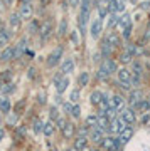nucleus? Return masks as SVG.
<instances>
[{
    "instance_id": "obj_37",
    "label": "nucleus",
    "mask_w": 150,
    "mask_h": 151,
    "mask_svg": "<svg viewBox=\"0 0 150 151\" xmlns=\"http://www.w3.org/2000/svg\"><path fill=\"white\" fill-rule=\"evenodd\" d=\"M98 118H100L98 114H90V116L86 118V126H90V128H95V126L98 124Z\"/></svg>"
},
{
    "instance_id": "obj_61",
    "label": "nucleus",
    "mask_w": 150,
    "mask_h": 151,
    "mask_svg": "<svg viewBox=\"0 0 150 151\" xmlns=\"http://www.w3.org/2000/svg\"><path fill=\"white\" fill-rule=\"evenodd\" d=\"M95 151H98V150H95Z\"/></svg>"
},
{
    "instance_id": "obj_34",
    "label": "nucleus",
    "mask_w": 150,
    "mask_h": 151,
    "mask_svg": "<svg viewBox=\"0 0 150 151\" xmlns=\"http://www.w3.org/2000/svg\"><path fill=\"white\" fill-rule=\"evenodd\" d=\"M118 20H120V17H118V14H110V17H108V24L106 27L111 30L115 25H118Z\"/></svg>"
},
{
    "instance_id": "obj_42",
    "label": "nucleus",
    "mask_w": 150,
    "mask_h": 151,
    "mask_svg": "<svg viewBox=\"0 0 150 151\" xmlns=\"http://www.w3.org/2000/svg\"><path fill=\"white\" fill-rule=\"evenodd\" d=\"M42 131H44V123L39 119V121H36V123H34V133H36V134H39V133H42Z\"/></svg>"
},
{
    "instance_id": "obj_21",
    "label": "nucleus",
    "mask_w": 150,
    "mask_h": 151,
    "mask_svg": "<svg viewBox=\"0 0 150 151\" xmlns=\"http://www.w3.org/2000/svg\"><path fill=\"white\" fill-rule=\"evenodd\" d=\"M68 86H69V77L64 74L61 79H59L58 84H56V91H58V94H64L66 89H68Z\"/></svg>"
},
{
    "instance_id": "obj_63",
    "label": "nucleus",
    "mask_w": 150,
    "mask_h": 151,
    "mask_svg": "<svg viewBox=\"0 0 150 151\" xmlns=\"http://www.w3.org/2000/svg\"><path fill=\"white\" fill-rule=\"evenodd\" d=\"M149 99H150V97H149Z\"/></svg>"
},
{
    "instance_id": "obj_62",
    "label": "nucleus",
    "mask_w": 150,
    "mask_h": 151,
    "mask_svg": "<svg viewBox=\"0 0 150 151\" xmlns=\"http://www.w3.org/2000/svg\"><path fill=\"white\" fill-rule=\"evenodd\" d=\"M0 2H2V0H0Z\"/></svg>"
},
{
    "instance_id": "obj_57",
    "label": "nucleus",
    "mask_w": 150,
    "mask_h": 151,
    "mask_svg": "<svg viewBox=\"0 0 150 151\" xmlns=\"http://www.w3.org/2000/svg\"><path fill=\"white\" fill-rule=\"evenodd\" d=\"M27 2H32V0H20V4H27Z\"/></svg>"
},
{
    "instance_id": "obj_24",
    "label": "nucleus",
    "mask_w": 150,
    "mask_h": 151,
    "mask_svg": "<svg viewBox=\"0 0 150 151\" xmlns=\"http://www.w3.org/2000/svg\"><path fill=\"white\" fill-rule=\"evenodd\" d=\"M98 116H100V114H98ZM110 123H111V119L110 118H106V116H105V114H101V116H100V118H98V128H100V129H103V131H110Z\"/></svg>"
},
{
    "instance_id": "obj_60",
    "label": "nucleus",
    "mask_w": 150,
    "mask_h": 151,
    "mask_svg": "<svg viewBox=\"0 0 150 151\" xmlns=\"http://www.w3.org/2000/svg\"><path fill=\"white\" fill-rule=\"evenodd\" d=\"M0 27H2V19H0Z\"/></svg>"
},
{
    "instance_id": "obj_55",
    "label": "nucleus",
    "mask_w": 150,
    "mask_h": 151,
    "mask_svg": "<svg viewBox=\"0 0 150 151\" xmlns=\"http://www.w3.org/2000/svg\"><path fill=\"white\" fill-rule=\"evenodd\" d=\"M4 136H5V129H2V128H0V141L4 139Z\"/></svg>"
},
{
    "instance_id": "obj_38",
    "label": "nucleus",
    "mask_w": 150,
    "mask_h": 151,
    "mask_svg": "<svg viewBox=\"0 0 150 151\" xmlns=\"http://www.w3.org/2000/svg\"><path fill=\"white\" fill-rule=\"evenodd\" d=\"M69 99H71V103H78L81 99V87H78V89H74V91H71V94H69Z\"/></svg>"
},
{
    "instance_id": "obj_51",
    "label": "nucleus",
    "mask_w": 150,
    "mask_h": 151,
    "mask_svg": "<svg viewBox=\"0 0 150 151\" xmlns=\"http://www.w3.org/2000/svg\"><path fill=\"white\" fill-rule=\"evenodd\" d=\"M140 9H143V10L150 9V2H142V4H140Z\"/></svg>"
},
{
    "instance_id": "obj_4",
    "label": "nucleus",
    "mask_w": 150,
    "mask_h": 151,
    "mask_svg": "<svg viewBox=\"0 0 150 151\" xmlns=\"http://www.w3.org/2000/svg\"><path fill=\"white\" fill-rule=\"evenodd\" d=\"M127 126H128V123H127L122 116H117V118L111 119V123H110V131H108V133H110V134H120Z\"/></svg>"
},
{
    "instance_id": "obj_19",
    "label": "nucleus",
    "mask_w": 150,
    "mask_h": 151,
    "mask_svg": "<svg viewBox=\"0 0 150 151\" xmlns=\"http://www.w3.org/2000/svg\"><path fill=\"white\" fill-rule=\"evenodd\" d=\"M76 64H74V59L73 57H66V59H63V62H61V72L63 74H71L73 70H74Z\"/></svg>"
},
{
    "instance_id": "obj_1",
    "label": "nucleus",
    "mask_w": 150,
    "mask_h": 151,
    "mask_svg": "<svg viewBox=\"0 0 150 151\" xmlns=\"http://www.w3.org/2000/svg\"><path fill=\"white\" fill-rule=\"evenodd\" d=\"M90 17H91V5L81 4L79 5V14H78V27H79L81 34L86 32L88 24H90Z\"/></svg>"
},
{
    "instance_id": "obj_41",
    "label": "nucleus",
    "mask_w": 150,
    "mask_h": 151,
    "mask_svg": "<svg viewBox=\"0 0 150 151\" xmlns=\"http://www.w3.org/2000/svg\"><path fill=\"white\" fill-rule=\"evenodd\" d=\"M105 116H106V118H110V119H113V118H117V116H118V111L115 108H111V106H110V108L105 111Z\"/></svg>"
},
{
    "instance_id": "obj_45",
    "label": "nucleus",
    "mask_w": 150,
    "mask_h": 151,
    "mask_svg": "<svg viewBox=\"0 0 150 151\" xmlns=\"http://www.w3.org/2000/svg\"><path fill=\"white\" fill-rule=\"evenodd\" d=\"M0 91L4 92V94H12V92L15 91V86L14 84H7V87H0Z\"/></svg>"
},
{
    "instance_id": "obj_39",
    "label": "nucleus",
    "mask_w": 150,
    "mask_h": 151,
    "mask_svg": "<svg viewBox=\"0 0 150 151\" xmlns=\"http://www.w3.org/2000/svg\"><path fill=\"white\" fill-rule=\"evenodd\" d=\"M17 121H19V114L17 113H9V116H7V124H9V126H15Z\"/></svg>"
},
{
    "instance_id": "obj_59",
    "label": "nucleus",
    "mask_w": 150,
    "mask_h": 151,
    "mask_svg": "<svg viewBox=\"0 0 150 151\" xmlns=\"http://www.w3.org/2000/svg\"><path fill=\"white\" fill-rule=\"evenodd\" d=\"M51 151H58V150H56V148H52V150H51Z\"/></svg>"
},
{
    "instance_id": "obj_17",
    "label": "nucleus",
    "mask_w": 150,
    "mask_h": 151,
    "mask_svg": "<svg viewBox=\"0 0 150 151\" xmlns=\"http://www.w3.org/2000/svg\"><path fill=\"white\" fill-rule=\"evenodd\" d=\"M133 134H135V129H133V126L132 124H128L127 128H125L120 134H117L118 138H120V141H122V145H127L132 138H133Z\"/></svg>"
},
{
    "instance_id": "obj_36",
    "label": "nucleus",
    "mask_w": 150,
    "mask_h": 151,
    "mask_svg": "<svg viewBox=\"0 0 150 151\" xmlns=\"http://www.w3.org/2000/svg\"><path fill=\"white\" fill-rule=\"evenodd\" d=\"M54 129H56V124H54L52 121H49V123L44 124V131H42V133H44L46 136H52Z\"/></svg>"
},
{
    "instance_id": "obj_9",
    "label": "nucleus",
    "mask_w": 150,
    "mask_h": 151,
    "mask_svg": "<svg viewBox=\"0 0 150 151\" xmlns=\"http://www.w3.org/2000/svg\"><path fill=\"white\" fill-rule=\"evenodd\" d=\"M101 32H103V19L98 17L90 24V35H91V39H98L101 35Z\"/></svg>"
},
{
    "instance_id": "obj_3",
    "label": "nucleus",
    "mask_w": 150,
    "mask_h": 151,
    "mask_svg": "<svg viewBox=\"0 0 150 151\" xmlns=\"http://www.w3.org/2000/svg\"><path fill=\"white\" fill-rule=\"evenodd\" d=\"M52 32H54L52 20L47 19V20H44L42 24H41V29H39V39H41L42 42H47L49 39H51V35H52Z\"/></svg>"
},
{
    "instance_id": "obj_53",
    "label": "nucleus",
    "mask_w": 150,
    "mask_h": 151,
    "mask_svg": "<svg viewBox=\"0 0 150 151\" xmlns=\"http://www.w3.org/2000/svg\"><path fill=\"white\" fill-rule=\"evenodd\" d=\"M108 2H110V0H96L98 5H108Z\"/></svg>"
},
{
    "instance_id": "obj_11",
    "label": "nucleus",
    "mask_w": 150,
    "mask_h": 151,
    "mask_svg": "<svg viewBox=\"0 0 150 151\" xmlns=\"http://www.w3.org/2000/svg\"><path fill=\"white\" fill-rule=\"evenodd\" d=\"M15 59V45H7L0 52V60L2 62H10Z\"/></svg>"
},
{
    "instance_id": "obj_47",
    "label": "nucleus",
    "mask_w": 150,
    "mask_h": 151,
    "mask_svg": "<svg viewBox=\"0 0 150 151\" xmlns=\"http://www.w3.org/2000/svg\"><path fill=\"white\" fill-rule=\"evenodd\" d=\"M49 116H51V121H56V119L59 118V116H58V109H56V108H51V113H49Z\"/></svg>"
},
{
    "instance_id": "obj_6",
    "label": "nucleus",
    "mask_w": 150,
    "mask_h": 151,
    "mask_svg": "<svg viewBox=\"0 0 150 151\" xmlns=\"http://www.w3.org/2000/svg\"><path fill=\"white\" fill-rule=\"evenodd\" d=\"M17 14L20 15L22 20H32V15H34V7H32V2H27V4H20Z\"/></svg>"
},
{
    "instance_id": "obj_35",
    "label": "nucleus",
    "mask_w": 150,
    "mask_h": 151,
    "mask_svg": "<svg viewBox=\"0 0 150 151\" xmlns=\"http://www.w3.org/2000/svg\"><path fill=\"white\" fill-rule=\"evenodd\" d=\"M66 30H68V19H61L59 27H58V35L59 37H63V35L66 34Z\"/></svg>"
},
{
    "instance_id": "obj_14",
    "label": "nucleus",
    "mask_w": 150,
    "mask_h": 151,
    "mask_svg": "<svg viewBox=\"0 0 150 151\" xmlns=\"http://www.w3.org/2000/svg\"><path fill=\"white\" fill-rule=\"evenodd\" d=\"M7 25L14 30V32H17L19 29H20V25H22V19H20V15L19 14H10L9 15V19H7Z\"/></svg>"
},
{
    "instance_id": "obj_12",
    "label": "nucleus",
    "mask_w": 150,
    "mask_h": 151,
    "mask_svg": "<svg viewBox=\"0 0 150 151\" xmlns=\"http://www.w3.org/2000/svg\"><path fill=\"white\" fill-rule=\"evenodd\" d=\"M27 47H29V39L22 37L20 40L15 44V59H20L22 55L27 54Z\"/></svg>"
},
{
    "instance_id": "obj_30",
    "label": "nucleus",
    "mask_w": 150,
    "mask_h": 151,
    "mask_svg": "<svg viewBox=\"0 0 150 151\" xmlns=\"http://www.w3.org/2000/svg\"><path fill=\"white\" fill-rule=\"evenodd\" d=\"M103 96H105V94H103L101 91H93L91 94H90V103H91L93 106H98L100 101L103 99Z\"/></svg>"
},
{
    "instance_id": "obj_15",
    "label": "nucleus",
    "mask_w": 150,
    "mask_h": 151,
    "mask_svg": "<svg viewBox=\"0 0 150 151\" xmlns=\"http://www.w3.org/2000/svg\"><path fill=\"white\" fill-rule=\"evenodd\" d=\"M135 111H137V109L132 108V106H130V108H123V111L120 113V116H122L128 124H133L135 121H137V113H135Z\"/></svg>"
},
{
    "instance_id": "obj_32",
    "label": "nucleus",
    "mask_w": 150,
    "mask_h": 151,
    "mask_svg": "<svg viewBox=\"0 0 150 151\" xmlns=\"http://www.w3.org/2000/svg\"><path fill=\"white\" fill-rule=\"evenodd\" d=\"M103 62H105V65H106V69L110 70V74H117L118 72V65H117V62H115L113 59L108 57V59H105Z\"/></svg>"
},
{
    "instance_id": "obj_23",
    "label": "nucleus",
    "mask_w": 150,
    "mask_h": 151,
    "mask_svg": "<svg viewBox=\"0 0 150 151\" xmlns=\"http://www.w3.org/2000/svg\"><path fill=\"white\" fill-rule=\"evenodd\" d=\"M105 40H108L115 49L120 47V44H122V40H120V34H117V32H108L106 37H105Z\"/></svg>"
},
{
    "instance_id": "obj_13",
    "label": "nucleus",
    "mask_w": 150,
    "mask_h": 151,
    "mask_svg": "<svg viewBox=\"0 0 150 151\" xmlns=\"http://www.w3.org/2000/svg\"><path fill=\"white\" fill-rule=\"evenodd\" d=\"M90 139H91L95 145H100V143L105 139V131L100 129L98 126H95V128H90Z\"/></svg>"
},
{
    "instance_id": "obj_33",
    "label": "nucleus",
    "mask_w": 150,
    "mask_h": 151,
    "mask_svg": "<svg viewBox=\"0 0 150 151\" xmlns=\"http://www.w3.org/2000/svg\"><path fill=\"white\" fill-rule=\"evenodd\" d=\"M118 59H120V62H122V64H130V62H133L135 57L130 54L128 50H123V52L120 54V57H118Z\"/></svg>"
},
{
    "instance_id": "obj_50",
    "label": "nucleus",
    "mask_w": 150,
    "mask_h": 151,
    "mask_svg": "<svg viewBox=\"0 0 150 151\" xmlns=\"http://www.w3.org/2000/svg\"><path fill=\"white\" fill-rule=\"evenodd\" d=\"M63 76H64V74H63V72L59 70L58 74H56V76H54V77H52V84H54V86H56V84H58V82H59V79H61Z\"/></svg>"
},
{
    "instance_id": "obj_5",
    "label": "nucleus",
    "mask_w": 150,
    "mask_h": 151,
    "mask_svg": "<svg viewBox=\"0 0 150 151\" xmlns=\"http://www.w3.org/2000/svg\"><path fill=\"white\" fill-rule=\"evenodd\" d=\"M142 76H143V65L138 60H133L132 62V84L133 86H137L142 81Z\"/></svg>"
},
{
    "instance_id": "obj_54",
    "label": "nucleus",
    "mask_w": 150,
    "mask_h": 151,
    "mask_svg": "<svg viewBox=\"0 0 150 151\" xmlns=\"http://www.w3.org/2000/svg\"><path fill=\"white\" fill-rule=\"evenodd\" d=\"M51 2H52V0H41V5H42V7H47Z\"/></svg>"
},
{
    "instance_id": "obj_20",
    "label": "nucleus",
    "mask_w": 150,
    "mask_h": 151,
    "mask_svg": "<svg viewBox=\"0 0 150 151\" xmlns=\"http://www.w3.org/2000/svg\"><path fill=\"white\" fill-rule=\"evenodd\" d=\"M113 50H115V47H113L111 44L108 42V40H105V39H103L101 45H100V52H101L103 59H108V57H111Z\"/></svg>"
},
{
    "instance_id": "obj_43",
    "label": "nucleus",
    "mask_w": 150,
    "mask_h": 151,
    "mask_svg": "<svg viewBox=\"0 0 150 151\" xmlns=\"http://www.w3.org/2000/svg\"><path fill=\"white\" fill-rule=\"evenodd\" d=\"M39 29H41V25H39L36 20L31 22V25H29V32L31 34H39Z\"/></svg>"
},
{
    "instance_id": "obj_40",
    "label": "nucleus",
    "mask_w": 150,
    "mask_h": 151,
    "mask_svg": "<svg viewBox=\"0 0 150 151\" xmlns=\"http://www.w3.org/2000/svg\"><path fill=\"white\" fill-rule=\"evenodd\" d=\"M132 30H133V24H130V25H127V27L123 29V32H122V37H123L125 40H128V39L132 37Z\"/></svg>"
},
{
    "instance_id": "obj_10",
    "label": "nucleus",
    "mask_w": 150,
    "mask_h": 151,
    "mask_svg": "<svg viewBox=\"0 0 150 151\" xmlns=\"http://www.w3.org/2000/svg\"><path fill=\"white\" fill-rule=\"evenodd\" d=\"M125 104H127V99H125L122 94H115V96L110 97V106H111V108H115L118 113H122V111H123Z\"/></svg>"
},
{
    "instance_id": "obj_48",
    "label": "nucleus",
    "mask_w": 150,
    "mask_h": 151,
    "mask_svg": "<svg viewBox=\"0 0 150 151\" xmlns=\"http://www.w3.org/2000/svg\"><path fill=\"white\" fill-rule=\"evenodd\" d=\"M81 2H83V0H68V4H69L73 9H78V7L81 5Z\"/></svg>"
},
{
    "instance_id": "obj_8",
    "label": "nucleus",
    "mask_w": 150,
    "mask_h": 151,
    "mask_svg": "<svg viewBox=\"0 0 150 151\" xmlns=\"http://www.w3.org/2000/svg\"><path fill=\"white\" fill-rule=\"evenodd\" d=\"M12 35H14V30H12L9 25H7V27H4V25L0 27V49L7 47V45L10 44Z\"/></svg>"
},
{
    "instance_id": "obj_2",
    "label": "nucleus",
    "mask_w": 150,
    "mask_h": 151,
    "mask_svg": "<svg viewBox=\"0 0 150 151\" xmlns=\"http://www.w3.org/2000/svg\"><path fill=\"white\" fill-rule=\"evenodd\" d=\"M63 54H64V47H63V45H58V47L47 55V65L49 67H56L58 64H61V62H63Z\"/></svg>"
},
{
    "instance_id": "obj_28",
    "label": "nucleus",
    "mask_w": 150,
    "mask_h": 151,
    "mask_svg": "<svg viewBox=\"0 0 150 151\" xmlns=\"http://www.w3.org/2000/svg\"><path fill=\"white\" fill-rule=\"evenodd\" d=\"M74 131H76V126L73 123H66V126L63 128V134H64V138H68V139H71L73 136H74Z\"/></svg>"
},
{
    "instance_id": "obj_25",
    "label": "nucleus",
    "mask_w": 150,
    "mask_h": 151,
    "mask_svg": "<svg viewBox=\"0 0 150 151\" xmlns=\"http://www.w3.org/2000/svg\"><path fill=\"white\" fill-rule=\"evenodd\" d=\"M10 109H12L10 99H9V97H2V99H0V113L2 114H9L10 113Z\"/></svg>"
},
{
    "instance_id": "obj_52",
    "label": "nucleus",
    "mask_w": 150,
    "mask_h": 151,
    "mask_svg": "<svg viewBox=\"0 0 150 151\" xmlns=\"http://www.w3.org/2000/svg\"><path fill=\"white\" fill-rule=\"evenodd\" d=\"M2 2H4V5H5V7H12L15 0H2Z\"/></svg>"
},
{
    "instance_id": "obj_49",
    "label": "nucleus",
    "mask_w": 150,
    "mask_h": 151,
    "mask_svg": "<svg viewBox=\"0 0 150 151\" xmlns=\"http://www.w3.org/2000/svg\"><path fill=\"white\" fill-rule=\"evenodd\" d=\"M66 123H68V121H64L63 118H58V119H56V124H58V128H59V129H63V128L66 126Z\"/></svg>"
},
{
    "instance_id": "obj_18",
    "label": "nucleus",
    "mask_w": 150,
    "mask_h": 151,
    "mask_svg": "<svg viewBox=\"0 0 150 151\" xmlns=\"http://www.w3.org/2000/svg\"><path fill=\"white\" fill-rule=\"evenodd\" d=\"M118 82H125V84H132V70H128L127 67H120L117 72Z\"/></svg>"
},
{
    "instance_id": "obj_44",
    "label": "nucleus",
    "mask_w": 150,
    "mask_h": 151,
    "mask_svg": "<svg viewBox=\"0 0 150 151\" xmlns=\"http://www.w3.org/2000/svg\"><path fill=\"white\" fill-rule=\"evenodd\" d=\"M73 108H74V103H63V111H64L66 114L73 113Z\"/></svg>"
},
{
    "instance_id": "obj_31",
    "label": "nucleus",
    "mask_w": 150,
    "mask_h": 151,
    "mask_svg": "<svg viewBox=\"0 0 150 151\" xmlns=\"http://www.w3.org/2000/svg\"><path fill=\"white\" fill-rule=\"evenodd\" d=\"M130 24H132V15L130 14H123L120 17V20H118V29H125Z\"/></svg>"
},
{
    "instance_id": "obj_58",
    "label": "nucleus",
    "mask_w": 150,
    "mask_h": 151,
    "mask_svg": "<svg viewBox=\"0 0 150 151\" xmlns=\"http://www.w3.org/2000/svg\"><path fill=\"white\" fill-rule=\"evenodd\" d=\"M68 151H79V150H76L74 146H73V148H71V150H68Z\"/></svg>"
},
{
    "instance_id": "obj_22",
    "label": "nucleus",
    "mask_w": 150,
    "mask_h": 151,
    "mask_svg": "<svg viewBox=\"0 0 150 151\" xmlns=\"http://www.w3.org/2000/svg\"><path fill=\"white\" fill-rule=\"evenodd\" d=\"M73 146H74L76 150H79V151H84L86 148H88V138L83 134H79L78 138L74 139V143H73Z\"/></svg>"
},
{
    "instance_id": "obj_16",
    "label": "nucleus",
    "mask_w": 150,
    "mask_h": 151,
    "mask_svg": "<svg viewBox=\"0 0 150 151\" xmlns=\"http://www.w3.org/2000/svg\"><path fill=\"white\" fill-rule=\"evenodd\" d=\"M108 10H110V14L125 12V0H110L108 2Z\"/></svg>"
},
{
    "instance_id": "obj_46",
    "label": "nucleus",
    "mask_w": 150,
    "mask_h": 151,
    "mask_svg": "<svg viewBox=\"0 0 150 151\" xmlns=\"http://www.w3.org/2000/svg\"><path fill=\"white\" fill-rule=\"evenodd\" d=\"M71 116H73L74 119H79V116H81V106L74 104V108H73V113H71Z\"/></svg>"
},
{
    "instance_id": "obj_7",
    "label": "nucleus",
    "mask_w": 150,
    "mask_h": 151,
    "mask_svg": "<svg viewBox=\"0 0 150 151\" xmlns=\"http://www.w3.org/2000/svg\"><path fill=\"white\" fill-rule=\"evenodd\" d=\"M143 99H145V92L142 91V89H132L127 101H128V104L132 106V108H135V106H137L138 103H142Z\"/></svg>"
},
{
    "instance_id": "obj_27",
    "label": "nucleus",
    "mask_w": 150,
    "mask_h": 151,
    "mask_svg": "<svg viewBox=\"0 0 150 151\" xmlns=\"http://www.w3.org/2000/svg\"><path fill=\"white\" fill-rule=\"evenodd\" d=\"M88 84H90V72L83 70V72H79V76H78V86L86 87Z\"/></svg>"
},
{
    "instance_id": "obj_29",
    "label": "nucleus",
    "mask_w": 150,
    "mask_h": 151,
    "mask_svg": "<svg viewBox=\"0 0 150 151\" xmlns=\"http://www.w3.org/2000/svg\"><path fill=\"white\" fill-rule=\"evenodd\" d=\"M125 50H128L130 54L133 55V57H138V55H142V54H143V49L140 47V45H135V44H128Z\"/></svg>"
},
{
    "instance_id": "obj_56",
    "label": "nucleus",
    "mask_w": 150,
    "mask_h": 151,
    "mask_svg": "<svg viewBox=\"0 0 150 151\" xmlns=\"http://www.w3.org/2000/svg\"><path fill=\"white\" fill-rule=\"evenodd\" d=\"M81 4H88V5H91V4H93V0H83Z\"/></svg>"
},
{
    "instance_id": "obj_26",
    "label": "nucleus",
    "mask_w": 150,
    "mask_h": 151,
    "mask_svg": "<svg viewBox=\"0 0 150 151\" xmlns=\"http://www.w3.org/2000/svg\"><path fill=\"white\" fill-rule=\"evenodd\" d=\"M110 76H111V74H110V70L106 69L105 62H101V64H100V67H98V79H100V81H106Z\"/></svg>"
},
{
    "instance_id": "obj_64",
    "label": "nucleus",
    "mask_w": 150,
    "mask_h": 151,
    "mask_svg": "<svg viewBox=\"0 0 150 151\" xmlns=\"http://www.w3.org/2000/svg\"><path fill=\"white\" fill-rule=\"evenodd\" d=\"M84 151H86V150H84Z\"/></svg>"
}]
</instances>
